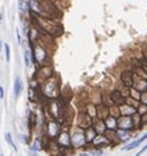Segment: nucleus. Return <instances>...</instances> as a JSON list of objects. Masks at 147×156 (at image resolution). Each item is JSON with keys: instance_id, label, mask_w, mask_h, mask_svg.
I'll use <instances>...</instances> for the list:
<instances>
[{"instance_id": "f257e3e1", "label": "nucleus", "mask_w": 147, "mask_h": 156, "mask_svg": "<svg viewBox=\"0 0 147 156\" xmlns=\"http://www.w3.org/2000/svg\"><path fill=\"white\" fill-rule=\"evenodd\" d=\"M32 56H33V60H35L36 64L42 65L44 61H47V58H48V52L45 50L44 48H41V46H33Z\"/></svg>"}, {"instance_id": "f03ea898", "label": "nucleus", "mask_w": 147, "mask_h": 156, "mask_svg": "<svg viewBox=\"0 0 147 156\" xmlns=\"http://www.w3.org/2000/svg\"><path fill=\"white\" fill-rule=\"evenodd\" d=\"M58 89H57V82H53L52 80H47V83H45V89H44V94L49 95V97H57Z\"/></svg>"}, {"instance_id": "7ed1b4c3", "label": "nucleus", "mask_w": 147, "mask_h": 156, "mask_svg": "<svg viewBox=\"0 0 147 156\" xmlns=\"http://www.w3.org/2000/svg\"><path fill=\"white\" fill-rule=\"evenodd\" d=\"M146 139H147V134H144V135H143V136H141L139 139L131 142V143L129 144V146H127V147H125L123 150H125V151H130V150H133V148H137V147L139 146V144H141V143H143Z\"/></svg>"}, {"instance_id": "20e7f679", "label": "nucleus", "mask_w": 147, "mask_h": 156, "mask_svg": "<svg viewBox=\"0 0 147 156\" xmlns=\"http://www.w3.org/2000/svg\"><path fill=\"white\" fill-rule=\"evenodd\" d=\"M121 78H122L123 83H125L126 86H131V85H134V81H133V73H131V72H123L122 75H121Z\"/></svg>"}, {"instance_id": "39448f33", "label": "nucleus", "mask_w": 147, "mask_h": 156, "mask_svg": "<svg viewBox=\"0 0 147 156\" xmlns=\"http://www.w3.org/2000/svg\"><path fill=\"white\" fill-rule=\"evenodd\" d=\"M121 114L123 115V116H130V115H134L135 114V108H133L131 106H129V105H122L121 106Z\"/></svg>"}, {"instance_id": "423d86ee", "label": "nucleus", "mask_w": 147, "mask_h": 156, "mask_svg": "<svg viewBox=\"0 0 147 156\" xmlns=\"http://www.w3.org/2000/svg\"><path fill=\"white\" fill-rule=\"evenodd\" d=\"M21 90H23L21 78H20V77H16V80H15V85H13V93H15V97H16V98L20 95Z\"/></svg>"}, {"instance_id": "0eeeda50", "label": "nucleus", "mask_w": 147, "mask_h": 156, "mask_svg": "<svg viewBox=\"0 0 147 156\" xmlns=\"http://www.w3.org/2000/svg\"><path fill=\"white\" fill-rule=\"evenodd\" d=\"M110 97H111V102L113 103H117V105H121L122 102H123V98H122V94L119 93V91H111V94H110Z\"/></svg>"}, {"instance_id": "6e6552de", "label": "nucleus", "mask_w": 147, "mask_h": 156, "mask_svg": "<svg viewBox=\"0 0 147 156\" xmlns=\"http://www.w3.org/2000/svg\"><path fill=\"white\" fill-rule=\"evenodd\" d=\"M4 49H5V60H7V62H9V60H11V49H9L8 42L4 44Z\"/></svg>"}, {"instance_id": "1a4fd4ad", "label": "nucleus", "mask_w": 147, "mask_h": 156, "mask_svg": "<svg viewBox=\"0 0 147 156\" xmlns=\"http://www.w3.org/2000/svg\"><path fill=\"white\" fill-rule=\"evenodd\" d=\"M5 140L8 142V144H9V146L12 147L13 150H16V146H15V143H13L12 138H11V134H9V132H7V134H5Z\"/></svg>"}, {"instance_id": "9d476101", "label": "nucleus", "mask_w": 147, "mask_h": 156, "mask_svg": "<svg viewBox=\"0 0 147 156\" xmlns=\"http://www.w3.org/2000/svg\"><path fill=\"white\" fill-rule=\"evenodd\" d=\"M24 58H25V65L29 66L31 65V58H29V52L28 50H25V53H24Z\"/></svg>"}, {"instance_id": "9b49d317", "label": "nucleus", "mask_w": 147, "mask_h": 156, "mask_svg": "<svg viewBox=\"0 0 147 156\" xmlns=\"http://www.w3.org/2000/svg\"><path fill=\"white\" fill-rule=\"evenodd\" d=\"M24 2L25 0H19V4H20V11H21V13H24L25 12V5H24Z\"/></svg>"}, {"instance_id": "f8f14e48", "label": "nucleus", "mask_w": 147, "mask_h": 156, "mask_svg": "<svg viewBox=\"0 0 147 156\" xmlns=\"http://www.w3.org/2000/svg\"><path fill=\"white\" fill-rule=\"evenodd\" d=\"M0 98H2V99L4 98V87H3V86L0 87Z\"/></svg>"}, {"instance_id": "ddd939ff", "label": "nucleus", "mask_w": 147, "mask_h": 156, "mask_svg": "<svg viewBox=\"0 0 147 156\" xmlns=\"http://www.w3.org/2000/svg\"><path fill=\"white\" fill-rule=\"evenodd\" d=\"M146 150H147V146H144V147H143V148H142V150H141V151H139V152L137 153V156H141V155H142V153H143V152H144Z\"/></svg>"}, {"instance_id": "4468645a", "label": "nucleus", "mask_w": 147, "mask_h": 156, "mask_svg": "<svg viewBox=\"0 0 147 156\" xmlns=\"http://www.w3.org/2000/svg\"><path fill=\"white\" fill-rule=\"evenodd\" d=\"M35 146H39V143H37V142L35 143ZM33 150H39V147H33Z\"/></svg>"}, {"instance_id": "2eb2a0df", "label": "nucleus", "mask_w": 147, "mask_h": 156, "mask_svg": "<svg viewBox=\"0 0 147 156\" xmlns=\"http://www.w3.org/2000/svg\"><path fill=\"white\" fill-rule=\"evenodd\" d=\"M80 156H87V155H80Z\"/></svg>"}, {"instance_id": "dca6fc26", "label": "nucleus", "mask_w": 147, "mask_h": 156, "mask_svg": "<svg viewBox=\"0 0 147 156\" xmlns=\"http://www.w3.org/2000/svg\"><path fill=\"white\" fill-rule=\"evenodd\" d=\"M0 156H4V155H0Z\"/></svg>"}, {"instance_id": "f3484780", "label": "nucleus", "mask_w": 147, "mask_h": 156, "mask_svg": "<svg viewBox=\"0 0 147 156\" xmlns=\"http://www.w3.org/2000/svg\"><path fill=\"white\" fill-rule=\"evenodd\" d=\"M135 156H137V155H135Z\"/></svg>"}]
</instances>
